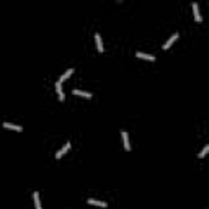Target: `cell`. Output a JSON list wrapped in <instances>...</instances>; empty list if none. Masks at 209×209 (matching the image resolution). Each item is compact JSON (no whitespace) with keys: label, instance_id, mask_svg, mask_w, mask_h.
<instances>
[{"label":"cell","instance_id":"6da1fadb","mask_svg":"<svg viewBox=\"0 0 209 209\" xmlns=\"http://www.w3.org/2000/svg\"><path fill=\"white\" fill-rule=\"evenodd\" d=\"M121 137H123V142H124V149L129 152V150H131V142H129V137H127V132L123 131V132H121Z\"/></svg>","mask_w":209,"mask_h":209},{"label":"cell","instance_id":"7a4b0ae2","mask_svg":"<svg viewBox=\"0 0 209 209\" xmlns=\"http://www.w3.org/2000/svg\"><path fill=\"white\" fill-rule=\"evenodd\" d=\"M72 74H74V69H69V70H66V72H64V74L61 75V79H59V80H57V82H59V83L62 85V83H64V82H66V80L69 79V77H70V75H72Z\"/></svg>","mask_w":209,"mask_h":209},{"label":"cell","instance_id":"8fae6325","mask_svg":"<svg viewBox=\"0 0 209 209\" xmlns=\"http://www.w3.org/2000/svg\"><path fill=\"white\" fill-rule=\"evenodd\" d=\"M74 95L83 96V98H92V93H90V92H83V90H74Z\"/></svg>","mask_w":209,"mask_h":209},{"label":"cell","instance_id":"52a82bcc","mask_svg":"<svg viewBox=\"0 0 209 209\" xmlns=\"http://www.w3.org/2000/svg\"><path fill=\"white\" fill-rule=\"evenodd\" d=\"M136 56L139 57V59H146V61H155V57L154 56H150V54H144V52H136Z\"/></svg>","mask_w":209,"mask_h":209},{"label":"cell","instance_id":"277c9868","mask_svg":"<svg viewBox=\"0 0 209 209\" xmlns=\"http://www.w3.org/2000/svg\"><path fill=\"white\" fill-rule=\"evenodd\" d=\"M69 149H70V142H66V146H64L59 152H56V159H61L66 152H69Z\"/></svg>","mask_w":209,"mask_h":209},{"label":"cell","instance_id":"5b68a950","mask_svg":"<svg viewBox=\"0 0 209 209\" xmlns=\"http://www.w3.org/2000/svg\"><path fill=\"white\" fill-rule=\"evenodd\" d=\"M3 127H7V129H13L16 132H21L23 131V127L18 126V124H11V123H3Z\"/></svg>","mask_w":209,"mask_h":209},{"label":"cell","instance_id":"4fadbf2b","mask_svg":"<svg viewBox=\"0 0 209 209\" xmlns=\"http://www.w3.org/2000/svg\"><path fill=\"white\" fill-rule=\"evenodd\" d=\"M207 152H209V146H206L204 149H203V150H201V152L198 154V157H199V159H204V157H206V154H207Z\"/></svg>","mask_w":209,"mask_h":209},{"label":"cell","instance_id":"ba28073f","mask_svg":"<svg viewBox=\"0 0 209 209\" xmlns=\"http://www.w3.org/2000/svg\"><path fill=\"white\" fill-rule=\"evenodd\" d=\"M95 41H96V48H98V51H100V52H103L105 51V48H103V41H101V36H100V34H95Z\"/></svg>","mask_w":209,"mask_h":209},{"label":"cell","instance_id":"30bf717a","mask_svg":"<svg viewBox=\"0 0 209 209\" xmlns=\"http://www.w3.org/2000/svg\"><path fill=\"white\" fill-rule=\"evenodd\" d=\"M33 199H34V207H36V209H43L41 207V201H39V193H38V191H34V193H33Z\"/></svg>","mask_w":209,"mask_h":209},{"label":"cell","instance_id":"8992f818","mask_svg":"<svg viewBox=\"0 0 209 209\" xmlns=\"http://www.w3.org/2000/svg\"><path fill=\"white\" fill-rule=\"evenodd\" d=\"M191 7H193L194 20H196V21H201V15H199V7H198V3H196V2H193V5H191Z\"/></svg>","mask_w":209,"mask_h":209},{"label":"cell","instance_id":"9c48e42d","mask_svg":"<svg viewBox=\"0 0 209 209\" xmlns=\"http://www.w3.org/2000/svg\"><path fill=\"white\" fill-rule=\"evenodd\" d=\"M87 203H88V204H93V206H100V207H106L108 206L105 201H98V199H92V198L87 201Z\"/></svg>","mask_w":209,"mask_h":209},{"label":"cell","instance_id":"7c38bea8","mask_svg":"<svg viewBox=\"0 0 209 209\" xmlns=\"http://www.w3.org/2000/svg\"><path fill=\"white\" fill-rule=\"evenodd\" d=\"M56 92H57V95H59V100H61V101H64V92H62V87H61V83H59V82L56 83Z\"/></svg>","mask_w":209,"mask_h":209},{"label":"cell","instance_id":"3957f363","mask_svg":"<svg viewBox=\"0 0 209 209\" xmlns=\"http://www.w3.org/2000/svg\"><path fill=\"white\" fill-rule=\"evenodd\" d=\"M175 39H178V33H173L172 36H170V39H167V43L164 44V49L167 51V49L170 48V46H172L173 43H175Z\"/></svg>","mask_w":209,"mask_h":209}]
</instances>
